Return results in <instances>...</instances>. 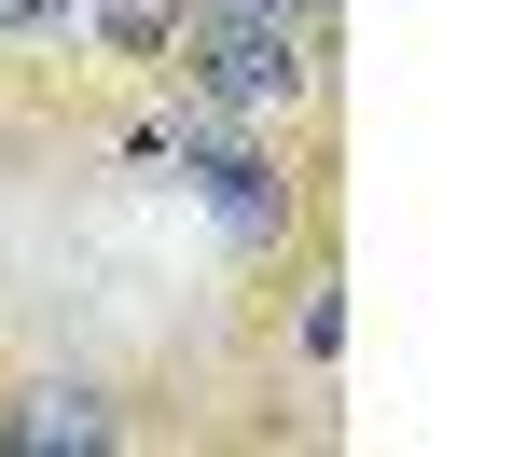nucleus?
<instances>
[{
	"mask_svg": "<svg viewBox=\"0 0 512 457\" xmlns=\"http://www.w3.org/2000/svg\"><path fill=\"white\" fill-rule=\"evenodd\" d=\"M84 0H0V42H42V28H70Z\"/></svg>",
	"mask_w": 512,
	"mask_h": 457,
	"instance_id": "nucleus-5",
	"label": "nucleus"
},
{
	"mask_svg": "<svg viewBox=\"0 0 512 457\" xmlns=\"http://www.w3.org/2000/svg\"><path fill=\"white\" fill-rule=\"evenodd\" d=\"M194 167H208V194H222V222H236V236H263V222H277V181H263L236 139H222V153H194Z\"/></svg>",
	"mask_w": 512,
	"mask_h": 457,
	"instance_id": "nucleus-3",
	"label": "nucleus"
},
{
	"mask_svg": "<svg viewBox=\"0 0 512 457\" xmlns=\"http://www.w3.org/2000/svg\"><path fill=\"white\" fill-rule=\"evenodd\" d=\"M0 444H14V457H42V444H111V402H97V388H28V402L0 416Z\"/></svg>",
	"mask_w": 512,
	"mask_h": 457,
	"instance_id": "nucleus-2",
	"label": "nucleus"
},
{
	"mask_svg": "<svg viewBox=\"0 0 512 457\" xmlns=\"http://www.w3.org/2000/svg\"><path fill=\"white\" fill-rule=\"evenodd\" d=\"M97 14V42H125V56H167L180 42V0H84Z\"/></svg>",
	"mask_w": 512,
	"mask_h": 457,
	"instance_id": "nucleus-4",
	"label": "nucleus"
},
{
	"mask_svg": "<svg viewBox=\"0 0 512 457\" xmlns=\"http://www.w3.org/2000/svg\"><path fill=\"white\" fill-rule=\"evenodd\" d=\"M180 56H194V97L277 111L319 56V0H180Z\"/></svg>",
	"mask_w": 512,
	"mask_h": 457,
	"instance_id": "nucleus-1",
	"label": "nucleus"
}]
</instances>
